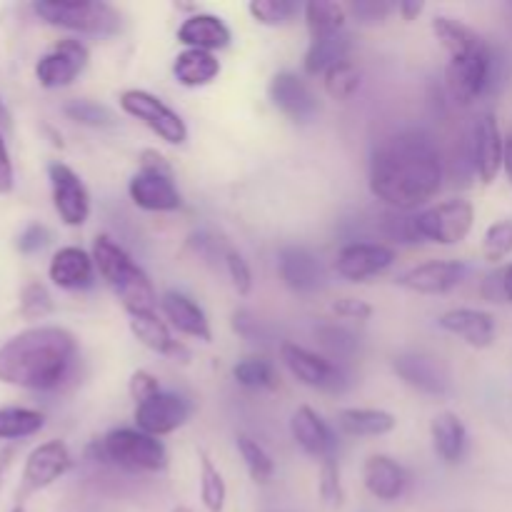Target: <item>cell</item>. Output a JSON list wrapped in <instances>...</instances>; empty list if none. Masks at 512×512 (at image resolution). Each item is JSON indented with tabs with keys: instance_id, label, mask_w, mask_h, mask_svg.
I'll list each match as a JSON object with an SVG mask.
<instances>
[{
	"instance_id": "cell-1",
	"label": "cell",
	"mask_w": 512,
	"mask_h": 512,
	"mask_svg": "<svg viewBox=\"0 0 512 512\" xmlns=\"http://www.w3.org/2000/svg\"><path fill=\"white\" fill-rule=\"evenodd\" d=\"M443 175L438 143L420 128L393 130L370 153V193L400 213L433 200L443 188Z\"/></svg>"
},
{
	"instance_id": "cell-2",
	"label": "cell",
	"mask_w": 512,
	"mask_h": 512,
	"mask_svg": "<svg viewBox=\"0 0 512 512\" xmlns=\"http://www.w3.org/2000/svg\"><path fill=\"white\" fill-rule=\"evenodd\" d=\"M78 340L60 325H35L0 345V383L25 390H53L68 378Z\"/></svg>"
},
{
	"instance_id": "cell-3",
	"label": "cell",
	"mask_w": 512,
	"mask_h": 512,
	"mask_svg": "<svg viewBox=\"0 0 512 512\" xmlns=\"http://www.w3.org/2000/svg\"><path fill=\"white\" fill-rule=\"evenodd\" d=\"M433 35L448 53L445 85L458 105H470L485 93L490 83L493 55L478 30L450 15H435Z\"/></svg>"
},
{
	"instance_id": "cell-4",
	"label": "cell",
	"mask_w": 512,
	"mask_h": 512,
	"mask_svg": "<svg viewBox=\"0 0 512 512\" xmlns=\"http://www.w3.org/2000/svg\"><path fill=\"white\" fill-rule=\"evenodd\" d=\"M90 255H93L100 278L118 295L120 305H123L130 318L158 313L155 310L158 308V293H155L150 278L110 235H95L93 253Z\"/></svg>"
},
{
	"instance_id": "cell-5",
	"label": "cell",
	"mask_w": 512,
	"mask_h": 512,
	"mask_svg": "<svg viewBox=\"0 0 512 512\" xmlns=\"http://www.w3.org/2000/svg\"><path fill=\"white\" fill-rule=\"evenodd\" d=\"M33 10L53 28L95 35V38H110L123 28L120 10L103 0H40Z\"/></svg>"
},
{
	"instance_id": "cell-6",
	"label": "cell",
	"mask_w": 512,
	"mask_h": 512,
	"mask_svg": "<svg viewBox=\"0 0 512 512\" xmlns=\"http://www.w3.org/2000/svg\"><path fill=\"white\" fill-rule=\"evenodd\" d=\"M103 460L120 465L130 473H160L168 468V450L153 435L138 428L110 430L98 445Z\"/></svg>"
},
{
	"instance_id": "cell-7",
	"label": "cell",
	"mask_w": 512,
	"mask_h": 512,
	"mask_svg": "<svg viewBox=\"0 0 512 512\" xmlns=\"http://www.w3.org/2000/svg\"><path fill=\"white\" fill-rule=\"evenodd\" d=\"M475 225V208L465 198H450L413 215L415 238L435 245H458Z\"/></svg>"
},
{
	"instance_id": "cell-8",
	"label": "cell",
	"mask_w": 512,
	"mask_h": 512,
	"mask_svg": "<svg viewBox=\"0 0 512 512\" xmlns=\"http://www.w3.org/2000/svg\"><path fill=\"white\" fill-rule=\"evenodd\" d=\"M118 103L123 108V113L140 120L145 128L153 130L168 145H183L188 140V125H185V120L170 105H165L158 95L140 88H128L120 93Z\"/></svg>"
},
{
	"instance_id": "cell-9",
	"label": "cell",
	"mask_w": 512,
	"mask_h": 512,
	"mask_svg": "<svg viewBox=\"0 0 512 512\" xmlns=\"http://www.w3.org/2000/svg\"><path fill=\"white\" fill-rule=\"evenodd\" d=\"M395 250L385 243H348L335 255V273L348 283H368L393 268Z\"/></svg>"
},
{
	"instance_id": "cell-10",
	"label": "cell",
	"mask_w": 512,
	"mask_h": 512,
	"mask_svg": "<svg viewBox=\"0 0 512 512\" xmlns=\"http://www.w3.org/2000/svg\"><path fill=\"white\" fill-rule=\"evenodd\" d=\"M90 50L80 40L65 38L58 40L45 55H40L35 65V78L43 88L55 90L73 83L85 68H88Z\"/></svg>"
},
{
	"instance_id": "cell-11",
	"label": "cell",
	"mask_w": 512,
	"mask_h": 512,
	"mask_svg": "<svg viewBox=\"0 0 512 512\" xmlns=\"http://www.w3.org/2000/svg\"><path fill=\"white\" fill-rule=\"evenodd\" d=\"M190 413H193V408H190V403L183 395L160 390L158 395L148 398L145 403L135 405L133 420L138 430L153 435V438H163V435H170L178 428H183L188 423Z\"/></svg>"
},
{
	"instance_id": "cell-12",
	"label": "cell",
	"mask_w": 512,
	"mask_h": 512,
	"mask_svg": "<svg viewBox=\"0 0 512 512\" xmlns=\"http://www.w3.org/2000/svg\"><path fill=\"white\" fill-rule=\"evenodd\" d=\"M268 98L285 118L300 125L310 123L320 110L318 95L313 93L308 80L303 75L293 73V70H283V73H275L270 78Z\"/></svg>"
},
{
	"instance_id": "cell-13",
	"label": "cell",
	"mask_w": 512,
	"mask_h": 512,
	"mask_svg": "<svg viewBox=\"0 0 512 512\" xmlns=\"http://www.w3.org/2000/svg\"><path fill=\"white\" fill-rule=\"evenodd\" d=\"M470 165L475 175L485 185L493 183L498 173L503 170L505 158V138L500 133L498 118L493 113H483L475 118L473 133H470Z\"/></svg>"
},
{
	"instance_id": "cell-14",
	"label": "cell",
	"mask_w": 512,
	"mask_h": 512,
	"mask_svg": "<svg viewBox=\"0 0 512 512\" xmlns=\"http://www.w3.org/2000/svg\"><path fill=\"white\" fill-rule=\"evenodd\" d=\"M280 360H283L285 368L290 370V375L298 383L308 385L313 390L335 393L340 388V383H343V373H340V368L333 360L313 353V350L303 348V345L283 343L280 345Z\"/></svg>"
},
{
	"instance_id": "cell-15",
	"label": "cell",
	"mask_w": 512,
	"mask_h": 512,
	"mask_svg": "<svg viewBox=\"0 0 512 512\" xmlns=\"http://www.w3.org/2000/svg\"><path fill=\"white\" fill-rule=\"evenodd\" d=\"M48 178L60 220L70 228H80L90 218V193L80 175L65 163H50Z\"/></svg>"
},
{
	"instance_id": "cell-16",
	"label": "cell",
	"mask_w": 512,
	"mask_h": 512,
	"mask_svg": "<svg viewBox=\"0 0 512 512\" xmlns=\"http://www.w3.org/2000/svg\"><path fill=\"white\" fill-rule=\"evenodd\" d=\"M465 275H468V265L460 260H428L400 273L395 283L418 295H445L458 288Z\"/></svg>"
},
{
	"instance_id": "cell-17",
	"label": "cell",
	"mask_w": 512,
	"mask_h": 512,
	"mask_svg": "<svg viewBox=\"0 0 512 512\" xmlns=\"http://www.w3.org/2000/svg\"><path fill=\"white\" fill-rule=\"evenodd\" d=\"M393 370L398 373V378L403 380L405 385H410L413 390L425 395H433V398H440V395L450 393V373L445 368V363L440 358H433L428 353H400L398 358L393 360Z\"/></svg>"
},
{
	"instance_id": "cell-18",
	"label": "cell",
	"mask_w": 512,
	"mask_h": 512,
	"mask_svg": "<svg viewBox=\"0 0 512 512\" xmlns=\"http://www.w3.org/2000/svg\"><path fill=\"white\" fill-rule=\"evenodd\" d=\"M128 195L135 208L148 213H173L183 205L173 173H155V170H138L128 183Z\"/></svg>"
},
{
	"instance_id": "cell-19",
	"label": "cell",
	"mask_w": 512,
	"mask_h": 512,
	"mask_svg": "<svg viewBox=\"0 0 512 512\" xmlns=\"http://www.w3.org/2000/svg\"><path fill=\"white\" fill-rule=\"evenodd\" d=\"M73 468V458L63 440H48L28 455L23 468V493H38L63 478Z\"/></svg>"
},
{
	"instance_id": "cell-20",
	"label": "cell",
	"mask_w": 512,
	"mask_h": 512,
	"mask_svg": "<svg viewBox=\"0 0 512 512\" xmlns=\"http://www.w3.org/2000/svg\"><path fill=\"white\" fill-rule=\"evenodd\" d=\"M290 435L305 455L320 460V463L325 458H333L335 448H338L330 425L310 405H300L295 410L293 418H290Z\"/></svg>"
},
{
	"instance_id": "cell-21",
	"label": "cell",
	"mask_w": 512,
	"mask_h": 512,
	"mask_svg": "<svg viewBox=\"0 0 512 512\" xmlns=\"http://www.w3.org/2000/svg\"><path fill=\"white\" fill-rule=\"evenodd\" d=\"M278 275L293 293L308 295L323 285V265L310 253L308 248L300 245H288L278 253Z\"/></svg>"
},
{
	"instance_id": "cell-22",
	"label": "cell",
	"mask_w": 512,
	"mask_h": 512,
	"mask_svg": "<svg viewBox=\"0 0 512 512\" xmlns=\"http://www.w3.org/2000/svg\"><path fill=\"white\" fill-rule=\"evenodd\" d=\"M438 325L445 330V333L455 335L463 343H468L470 348H490L495 340V318L488 313V310L478 308H453L445 310L438 318Z\"/></svg>"
},
{
	"instance_id": "cell-23",
	"label": "cell",
	"mask_w": 512,
	"mask_h": 512,
	"mask_svg": "<svg viewBox=\"0 0 512 512\" xmlns=\"http://www.w3.org/2000/svg\"><path fill=\"white\" fill-rule=\"evenodd\" d=\"M160 310H163L170 328L178 330L180 335H188V338L200 340V343H210V340H213L208 315H205V310L185 293L168 290V293L160 298Z\"/></svg>"
},
{
	"instance_id": "cell-24",
	"label": "cell",
	"mask_w": 512,
	"mask_h": 512,
	"mask_svg": "<svg viewBox=\"0 0 512 512\" xmlns=\"http://www.w3.org/2000/svg\"><path fill=\"white\" fill-rule=\"evenodd\" d=\"M365 490L380 503H395L408 488V473L390 455H370L363 465Z\"/></svg>"
},
{
	"instance_id": "cell-25",
	"label": "cell",
	"mask_w": 512,
	"mask_h": 512,
	"mask_svg": "<svg viewBox=\"0 0 512 512\" xmlns=\"http://www.w3.org/2000/svg\"><path fill=\"white\" fill-rule=\"evenodd\" d=\"M53 285L63 290H88L95 283V263L93 255L85 253L83 248L65 245L53 255L48 268Z\"/></svg>"
},
{
	"instance_id": "cell-26",
	"label": "cell",
	"mask_w": 512,
	"mask_h": 512,
	"mask_svg": "<svg viewBox=\"0 0 512 512\" xmlns=\"http://www.w3.org/2000/svg\"><path fill=\"white\" fill-rule=\"evenodd\" d=\"M233 33L225 25L223 18L213 13H193L180 23L178 28V43H183L190 50H205V53H215V50L228 48Z\"/></svg>"
},
{
	"instance_id": "cell-27",
	"label": "cell",
	"mask_w": 512,
	"mask_h": 512,
	"mask_svg": "<svg viewBox=\"0 0 512 512\" xmlns=\"http://www.w3.org/2000/svg\"><path fill=\"white\" fill-rule=\"evenodd\" d=\"M130 330H133L135 338L145 345L153 353L165 355V358L175 360V363H188L190 353L180 340L173 338L170 333V325L160 318L158 313L138 315V318H130Z\"/></svg>"
},
{
	"instance_id": "cell-28",
	"label": "cell",
	"mask_w": 512,
	"mask_h": 512,
	"mask_svg": "<svg viewBox=\"0 0 512 512\" xmlns=\"http://www.w3.org/2000/svg\"><path fill=\"white\" fill-rule=\"evenodd\" d=\"M430 440H433L435 455L445 465H458L468 450V428L460 420V415L443 410L430 423Z\"/></svg>"
},
{
	"instance_id": "cell-29",
	"label": "cell",
	"mask_w": 512,
	"mask_h": 512,
	"mask_svg": "<svg viewBox=\"0 0 512 512\" xmlns=\"http://www.w3.org/2000/svg\"><path fill=\"white\" fill-rule=\"evenodd\" d=\"M353 50V35L345 33L325 35V38H310L308 50H305L303 68L308 75H325L333 65L350 60Z\"/></svg>"
},
{
	"instance_id": "cell-30",
	"label": "cell",
	"mask_w": 512,
	"mask_h": 512,
	"mask_svg": "<svg viewBox=\"0 0 512 512\" xmlns=\"http://www.w3.org/2000/svg\"><path fill=\"white\" fill-rule=\"evenodd\" d=\"M338 428L353 438H380L398 428V418L380 408H343L338 410Z\"/></svg>"
},
{
	"instance_id": "cell-31",
	"label": "cell",
	"mask_w": 512,
	"mask_h": 512,
	"mask_svg": "<svg viewBox=\"0 0 512 512\" xmlns=\"http://www.w3.org/2000/svg\"><path fill=\"white\" fill-rule=\"evenodd\" d=\"M220 75V60L205 50H190L175 55L173 60V78L183 88H203L210 85Z\"/></svg>"
},
{
	"instance_id": "cell-32",
	"label": "cell",
	"mask_w": 512,
	"mask_h": 512,
	"mask_svg": "<svg viewBox=\"0 0 512 512\" xmlns=\"http://www.w3.org/2000/svg\"><path fill=\"white\" fill-rule=\"evenodd\" d=\"M303 15L310 38L345 33V25H348V8L335 0H310L303 5Z\"/></svg>"
},
{
	"instance_id": "cell-33",
	"label": "cell",
	"mask_w": 512,
	"mask_h": 512,
	"mask_svg": "<svg viewBox=\"0 0 512 512\" xmlns=\"http://www.w3.org/2000/svg\"><path fill=\"white\" fill-rule=\"evenodd\" d=\"M200 500H203V508L208 512H223L225 500H228V485H225L223 473L215 468L213 460L208 458V453L200 450Z\"/></svg>"
},
{
	"instance_id": "cell-34",
	"label": "cell",
	"mask_w": 512,
	"mask_h": 512,
	"mask_svg": "<svg viewBox=\"0 0 512 512\" xmlns=\"http://www.w3.org/2000/svg\"><path fill=\"white\" fill-rule=\"evenodd\" d=\"M45 425V415L30 408H0V440L30 438L40 433Z\"/></svg>"
},
{
	"instance_id": "cell-35",
	"label": "cell",
	"mask_w": 512,
	"mask_h": 512,
	"mask_svg": "<svg viewBox=\"0 0 512 512\" xmlns=\"http://www.w3.org/2000/svg\"><path fill=\"white\" fill-rule=\"evenodd\" d=\"M235 445H238V453L240 458H243L245 468H248L250 478L260 485L270 483L275 475V463L273 458H270L268 450H265L258 440H253L245 433H240L238 438H235Z\"/></svg>"
},
{
	"instance_id": "cell-36",
	"label": "cell",
	"mask_w": 512,
	"mask_h": 512,
	"mask_svg": "<svg viewBox=\"0 0 512 512\" xmlns=\"http://www.w3.org/2000/svg\"><path fill=\"white\" fill-rule=\"evenodd\" d=\"M233 378L240 388L248 390H270L275 388V368L265 358H243L235 363Z\"/></svg>"
},
{
	"instance_id": "cell-37",
	"label": "cell",
	"mask_w": 512,
	"mask_h": 512,
	"mask_svg": "<svg viewBox=\"0 0 512 512\" xmlns=\"http://www.w3.org/2000/svg\"><path fill=\"white\" fill-rule=\"evenodd\" d=\"M300 10L303 8L295 0H250L248 3V13L253 15L255 23L268 25V28L293 23Z\"/></svg>"
},
{
	"instance_id": "cell-38",
	"label": "cell",
	"mask_w": 512,
	"mask_h": 512,
	"mask_svg": "<svg viewBox=\"0 0 512 512\" xmlns=\"http://www.w3.org/2000/svg\"><path fill=\"white\" fill-rule=\"evenodd\" d=\"M323 85L333 100H350L360 90V70L353 60H343L323 75Z\"/></svg>"
},
{
	"instance_id": "cell-39",
	"label": "cell",
	"mask_w": 512,
	"mask_h": 512,
	"mask_svg": "<svg viewBox=\"0 0 512 512\" xmlns=\"http://www.w3.org/2000/svg\"><path fill=\"white\" fill-rule=\"evenodd\" d=\"M318 495L323 500L325 508L338 510L345 503V488L343 478H340V463L338 458H325L320 463V475H318Z\"/></svg>"
},
{
	"instance_id": "cell-40",
	"label": "cell",
	"mask_w": 512,
	"mask_h": 512,
	"mask_svg": "<svg viewBox=\"0 0 512 512\" xmlns=\"http://www.w3.org/2000/svg\"><path fill=\"white\" fill-rule=\"evenodd\" d=\"M73 123L85 125V128H113L115 115L105 105L93 103V100H70L63 108Z\"/></svg>"
},
{
	"instance_id": "cell-41",
	"label": "cell",
	"mask_w": 512,
	"mask_h": 512,
	"mask_svg": "<svg viewBox=\"0 0 512 512\" xmlns=\"http://www.w3.org/2000/svg\"><path fill=\"white\" fill-rule=\"evenodd\" d=\"M512 255V220H498L483 235V258L488 263H503Z\"/></svg>"
},
{
	"instance_id": "cell-42",
	"label": "cell",
	"mask_w": 512,
	"mask_h": 512,
	"mask_svg": "<svg viewBox=\"0 0 512 512\" xmlns=\"http://www.w3.org/2000/svg\"><path fill=\"white\" fill-rule=\"evenodd\" d=\"M345 8H348V18H353L363 28L388 23L390 15L395 13V3H390V0H353Z\"/></svg>"
},
{
	"instance_id": "cell-43",
	"label": "cell",
	"mask_w": 512,
	"mask_h": 512,
	"mask_svg": "<svg viewBox=\"0 0 512 512\" xmlns=\"http://www.w3.org/2000/svg\"><path fill=\"white\" fill-rule=\"evenodd\" d=\"M53 310V298L43 283H28L20 290V315L28 320H40Z\"/></svg>"
},
{
	"instance_id": "cell-44",
	"label": "cell",
	"mask_w": 512,
	"mask_h": 512,
	"mask_svg": "<svg viewBox=\"0 0 512 512\" xmlns=\"http://www.w3.org/2000/svg\"><path fill=\"white\" fill-rule=\"evenodd\" d=\"M318 338H320V343H323L330 353L338 355V358H348V355H353L355 348H358V338H355L350 330L338 328V325L320 328Z\"/></svg>"
},
{
	"instance_id": "cell-45",
	"label": "cell",
	"mask_w": 512,
	"mask_h": 512,
	"mask_svg": "<svg viewBox=\"0 0 512 512\" xmlns=\"http://www.w3.org/2000/svg\"><path fill=\"white\" fill-rule=\"evenodd\" d=\"M483 295L490 303H512V263L488 275L483 283Z\"/></svg>"
},
{
	"instance_id": "cell-46",
	"label": "cell",
	"mask_w": 512,
	"mask_h": 512,
	"mask_svg": "<svg viewBox=\"0 0 512 512\" xmlns=\"http://www.w3.org/2000/svg\"><path fill=\"white\" fill-rule=\"evenodd\" d=\"M225 268H228V275L238 295H250V290H253V273H250L248 260L238 250H225Z\"/></svg>"
},
{
	"instance_id": "cell-47",
	"label": "cell",
	"mask_w": 512,
	"mask_h": 512,
	"mask_svg": "<svg viewBox=\"0 0 512 512\" xmlns=\"http://www.w3.org/2000/svg\"><path fill=\"white\" fill-rule=\"evenodd\" d=\"M128 393H130V398L135 400V405L145 403V400L160 393L158 378H155L153 373H148V370H135V373L130 375Z\"/></svg>"
},
{
	"instance_id": "cell-48",
	"label": "cell",
	"mask_w": 512,
	"mask_h": 512,
	"mask_svg": "<svg viewBox=\"0 0 512 512\" xmlns=\"http://www.w3.org/2000/svg\"><path fill=\"white\" fill-rule=\"evenodd\" d=\"M50 243V230L43 223H30L23 233L18 235V250L25 255L40 253Z\"/></svg>"
},
{
	"instance_id": "cell-49",
	"label": "cell",
	"mask_w": 512,
	"mask_h": 512,
	"mask_svg": "<svg viewBox=\"0 0 512 512\" xmlns=\"http://www.w3.org/2000/svg\"><path fill=\"white\" fill-rule=\"evenodd\" d=\"M333 313L343 320H355V323H365L373 315V305L358 298H343L333 305Z\"/></svg>"
},
{
	"instance_id": "cell-50",
	"label": "cell",
	"mask_w": 512,
	"mask_h": 512,
	"mask_svg": "<svg viewBox=\"0 0 512 512\" xmlns=\"http://www.w3.org/2000/svg\"><path fill=\"white\" fill-rule=\"evenodd\" d=\"M15 183V175H13V160H10L8 153V145H5L3 133H0V195L10 193Z\"/></svg>"
},
{
	"instance_id": "cell-51",
	"label": "cell",
	"mask_w": 512,
	"mask_h": 512,
	"mask_svg": "<svg viewBox=\"0 0 512 512\" xmlns=\"http://www.w3.org/2000/svg\"><path fill=\"white\" fill-rule=\"evenodd\" d=\"M138 165L140 170H155V173H173V165L168 163V158H165L163 153H158V150H143V153L138 155Z\"/></svg>"
},
{
	"instance_id": "cell-52",
	"label": "cell",
	"mask_w": 512,
	"mask_h": 512,
	"mask_svg": "<svg viewBox=\"0 0 512 512\" xmlns=\"http://www.w3.org/2000/svg\"><path fill=\"white\" fill-rule=\"evenodd\" d=\"M423 8L425 5L420 3V0H400V3H395V13H398L403 20H408V23L418 18V15L423 13Z\"/></svg>"
},
{
	"instance_id": "cell-53",
	"label": "cell",
	"mask_w": 512,
	"mask_h": 512,
	"mask_svg": "<svg viewBox=\"0 0 512 512\" xmlns=\"http://www.w3.org/2000/svg\"><path fill=\"white\" fill-rule=\"evenodd\" d=\"M503 170L508 175V183L512 188V133L505 138V158H503Z\"/></svg>"
},
{
	"instance_id": "cell-54",
	"label": "cell",
	"mask_w": 512,
	"mask_h": 512,
	"mask_svg": "<svg viewBox=\"0 0 512 512\" xmlns=\"http://www.w3.org/2000/svg\"><path fill=\"white\" fill-rule=\"evenodd\" d=\"M10 460H13V450H0V485H3L5 473L10 468Z\"/></svg>"
},
{
	"instance_id": "cell-55",
	"label": "cell",
	"mask_w": 512,
	"mask_h": 512,
	"mask_svg": "<svg viewBox=\"0 0 512 512\" xmlns=\"http://www.w3.org/2000/svg\"><path fill=\"white\" fill-rule=\"evenodd\" d=\"M8 125H10V113L5 110L3 98H0V128H8Z\"/></svg>"
},
{
	"instance_id": "cell-56",
	"label": "cell",
	"mask_w": 512,
	"mask_h": 512,
	"mask_svg": "<svg viewBox=\"0 0 512 512\" xmlns=\"http://www.w3.org/2000/svg\"><path fill=\"white\" fill-rule=\"evenodd\" d=\"M173 512H193V510H190V508H175Z\"/></svg>"
},
{
	"instance_id": "cell-57",
	"label": "cell",
	"mask_w": 512,
	"mask_h": 512,
	"mask_svg": "<svg viewBox=\"0 0 512 512\" xmlns=\"http://www.w3.org/2000/svg\"><path fill=\"white\" fill-rule=\"evenodd\" d=\"M10 512H25V510H23V508H13Z\"/></svg>"
}]
</instances>
